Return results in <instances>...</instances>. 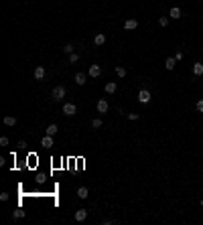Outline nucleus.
Here are the masks:
<instances>
[{
  "mask_svg": "<svg viewBox=\"0 0 203 225\" xmlns=\"http://www.w3.org/2000/svg\"><path fill=\"white\" fill-rule=\"evenodd\" d=\"M4 124H6V126H14V124H16V118L14 116H6L4 118Z\"/></svg>",
  "mask_w": 203,
  "mask_h": 225,
  "instance_id": "obj_18",
  "label": "nucleus"
},
{
  "mask_svg": "<svg viewBox=\"0 0 203 225\" xmlns=\"http://www.w3.org/2000/svg\"><path fill=\"white\" fill-rule=\"evenodd\" d=\"M116 75H118V77H126V69L122 67V65H118V67H116Z\"/></svg>",
  "mask_w": 203,
  "mask_h": 225,
  "instance_id": "obj_19",
  "label": "nucleus"
},
{
  "mask_svg": "<svg viewBox=\"0 0 203 225\" xmlns=\"http://www.w3.org/2000/svg\"><path fill=\"white\" fill-rule=\"evenodd\" d=\"M41 146H45V148H51V146H53V136L45 134V136H43V140H41Z\"/></svg>",
  "mask_w": 203,
  "mask_h": 225,
  "instance_id": "obj_9",
  "label": "nucleus"
},
{
  "mask_svg": "<svg viewBox=\"0 0 203 225\" xmlns=\"http://www.w3.org/2000/svg\"><path fill=\"white\" fill-rule=\"evenodd\" d=\"M104 89H106V93H108V95H112V93H116L118 85H116V81H108V83H106V87H104Z\"/></svg>",
  "mask_w": 203,
  "mask_h": 225,
  "instance_id": "obj_7",
  "label": "nucleus"
},
{
  "mask_svg": "<svg viewBox=\"0 0 203 225\" xmlns=\"http://www.w3.org/2000/svg\"><path fill=\"white\" fill-rule=\"evenodd\" d=\"M193 73L197 75V77H199V75H203V63H195L193 65Z\"/></svg>",
  "mask_w": 203,
  "mask_h": 225,
  "instance_id": "obj_15",
  "label": "nucleus"
},
{
  "mask_svg": "<svg viewBox=\"0 0 203 225\" xmlns=\"http://www.w3.org/2000/svg\"><path fill=\"white\" fill-rule=\"evenodd\" d=\"M92 128H102V120L100 118H93L92 120Z\"/></svg>",
  "mask_w": 203,
  "mask_h": 225,
  "instance_id": "obj_22",
  "label": "nucleus"
},
{
  "mask_svg": "<svg viewBox=\"0 0 203 225\" xmlns=\"http://www.w3.org/2000/svg\"><path fill=\"white\" fill-rule=\"evenodd\" d=\"M195 110H197V112H203V99H199V102L195 103Z\"/></svg>",
  "mask_w": 203,
  "mask_h": 225,
  "instance_id": "obj_25",
  "label": "nucleus"
},
{
  "mask_svg": "<svg viewBox=\"0 0 203 225\" xmlns=\"http://www.w3.org/2000/svg\"><path fill=\"white\" fill-rule=\"evenodd\" d=\"M169 16H171V18H175V20L181 18V8H179V6H173V8L169 10Z\"/></svg>",
  "mask_w": 203,
  "mask_h": 225,
  "instance_id": "obj_11",
  "label": "nucleus"
},
{
  "mask_svg": "<svg viewBox=\"0 0 203 225\" xmlns=\"http://www.w3.org/2000/svg\"><path fill=\"white\" fill-rule=\"evenodd\" d=\"M61 51H63V53H67V55H71V53H73V45H71V43H67Z\"/></svg>",
  "mask_w": 203,
  "mask_h": 225,
  "instance_id": "obj_20",
  "label": "nucleus"
},
{
  "mask_svg": "<svg viewBox=\"0 0 203 225\" xmlns=\"http://www.w3.org/2000/svg\"><path fill=\"white\" fill-rule=\"evenodd\" d=\"M12 217H14V219H23V217H24V211L23 209H16L14 213H12Z\"/></svg>",
  "mask_w": 203,
  "mask_h": 225,
  "instance_id": "obj_21",
  "label": "nucleus"
},
{
  "mask_svg": "<svg viewBox=\"0 0 203 225\" xmlns=\"http://www.w3.org/2000/svg\"><path fill=\"white\" fill-rule=\"evenodd\" d=\"M45 132H47L49 136H55V134L59 132V128H57V124H49V126H47V130H45Z\"/></svg>",
  "mask_w": 203,
  "mask_h": 225,
  "instance_id": "obj_14",
  "label": "nucleus"
},
{
  "mask_svg": "<svg viewBox=\"0 0 203 225\" xmlns=\"http://www.w3.org/2000/svg\"><path fill=\"white\" fill-rule=\"evenodd\" d=\"M126 118H128V120H138L140 116H138V114H126Z\"/></svg>",
  "mask_w": 203,
  "mask_h": 225,
  "instance_id": "obj_27",
  "label": "nucleus"
},
{
  "mask_svg": "<svg viewBox=\"0 0 203 225\" xmlns=\"http://www.w3.org/2000/svg\"><path fill=\"white\" fill-rule=\"evenodd\" d=\"M51 95H53V99H55V102H61V99L65 98V87H63V85H57V87H53Z\"/></svg>",
  "mask_w": 203,
  "mask_h": 225,
  "instance_id": "obj_1",
  "label": "nucleus"
},
{
  "mask_svg": "<svg viewBox=\"0 0 203 225\" xmlns=\"http://www.w3.org/2000/svg\"><path fill=\"white\" fill-rule=\"evenodd\" d=\"M87 195H89V193H87L85 187H79V189H77V197H79V199H87Z\"/></svg>",
  "mask_w": 203,
  "mask_h": 225,
  "instance_id": "obj_16",
  "label": "nucleus"
},
{
  "mask_svg": "<svg viewBox=\"0 0 203 225\" xmlns=\"http://www.w3.org/2000/svg\"><path fill=\"white\" fill-rule=\"evenodd\" d=\"M8 197H10L8 193H2V195H0V201H8Z\"/></svg>",
  "mask_w": 203,
  "mask_h": 225,
  "instance_id": "obj_29",
  "label": "nucleus"
},
{
  "mask_svg": "<svg viewBox=\"0 0 203 225\" xmlns=\"http://www.w3.org/2000/svg\"><path fill=\"white\" fill-rule=\"evenodd\" d=\"M63 114H65V116H75V114H77V106H75V103H65V106H63Z\"/></svg>",
  "mask_w": 203,
  "mask_h": 225,
  "instance_id": "obj_3",
  "label": "nucleus"
},
{
  "mask_svg": "<svg viewBox=\"0 0 203 225\" xmlns=\"http://www.w3.org/2000/svg\"><path fill=\"white\" fill-rule=\"evenodd\" d=\"M35 79H39V81H41V79H45V67H43V65H39V67L35 69Z\"/></svg>",
  "mask_w": 203,
  "mask_h": 225,
  "instance_id": "obj_12",
  "label": "nucleus"
},
{
  "mask_svg": "<svg viewBox=\"0 0 203 225\" xmlns=\"http://www.w3.org/2000/svg\"><path fill=\"white\" fill-rule=\"evenodd\" d=\"M87 75H89V77H93V79L100 77V75H102V67H100V65H89V71H87Z\"/></svg>",
  "mask_w": 203,
  "mask_h": 225,
  "instance_id": "obj_4",
  "label": "nucleus"
},
{
  "mask_svg": "<svg viewBox=\"0 0 203 225\" xmlns=\"http://www.w3.org/2000/svg\"><path fill=\"white\" fill-rule=\"evenodd\" d=\"M159 25L160 26H167V25H169V18H167V16H160V18H159Z\"/></svg>",
  "mask_w": 203,
  "mask_h": 225,
  "instance_id": "obj_24",
  "label": "nucleus"
},
{
  "mask_svg": "<svg viewBox=\"0 0 203 225\" xmlns=\"http://www.w3.org/2000/svg\"><path fill=\"white\" fill-rule=\"evenodd\" d=\"M201 205H203V199H201Z\"/></svg>",
  "mask_w": 203,
  "mask_h": 225,
  "instance_id": "obj_30",
  "label": "nucleus"
},
{
  "mask_svg": "<svg viewBox=\"0 0 203 225\" xmlns=\"http://www.w3.org/2000/svg\"><path fill=\"white\" fill-rule=\"evenodd\" d=\"M150 99H152V95H150L148 89H140V91H138V102L140 103H148Z\"/></svg>",
  "mask_w": 203,
  "mask_h": 225,
  "instance_id": "obj_2",
  "label": "nucleus"
},
{
  "mask_svg": "<svg viewBox=\"0 0 203 225\" xmlns=\"http://www.w3.org/2000/svg\"><path fill=\"white\" fill-rule=\"evenodd\" d=\"M85 73H77V75H75V83H77V85H83V83H85Z\"/></svg>",
  "mask_w": 203,
  "mask_h": 225,
  "instance_id": "obj_17",
  "label": "nucleus"
},
{
  "mask_svg": "<svg viewBox=\"0 0 203 225\" xmlns=\"http://www.w3.org/2000/svg\"><path fill=\"white\" fill-rule=\"evenodd\" d=\"M136 26H138V20H136V18H128V20L124 22V29H126V30H134Z\"/></svg>",
  "mask_w": 203,
  "mask_h": 225,
  "instance_id": "obj_6",
  "label": "nucleus"
},
{
  "mask_svg": "<svg viewBox=\"0 0 203 225\" xmlns=\"http://www.w3.org/2000/svg\"><path fill=\"white\" fill-rule=\"evenodd\" d=\"M175 59H177V61H181V59H183V53H181V51H177V53H175Z\"/></svg>",
  "mask_w": 203,
  "mask_h": 225,
  "instance_id": "obj_28",
  "label": "nucleus"
},
{
  "mask_svg": "<svg viewBox=\"0 0 203 225\" xmlns=\"http://www.w3.org/2000/svg\"><path fill=\"white\" fill-rule=\"evenodd\" d=\"M87 219V211L85 209H77L75 211V221H85Z\"/></svg>",
  "mask_w": 203,
  "mask_h": 225,
  "instance_id": "obj_10",
  "label": "nucleus"
},
{
  "mask_svg": "<svg viewBox=\"0 0 203 225\" xmlns=\"http://www.w3.org/2000/svg\"><path fill=\"white\" fill-rule=\"evenodd\" d=\"M0 146H8V138H6V136L0 138Z\"/></svg>",
  "mask_w": 203,
  "mask_h": 225,
  "instance_id": "obj_26",
  "label": "nucleus"
},
{
  "mask_svg": "<svg viewBox=\"0 0 203 225\" xmlns=\"http://www.w3.org/2000/svg\"><path fill=\"white\" fill-rule=\"evenodd\" d=\"M175 65H177V59H175V57H169L167 61H164V67L169 69V71H173V69H175Z\"/></svg>",
  "mask_w": 203,
  "mask_h": 225,
  "instance_id": "obj_13",
  "label": "nucleus"
},
{
  "mask_svg": "<svg viewBox=\"0 0 203 225\" xmlns=\"http://www.w3.org/2000/svg\"><path fill=\"white\" fill-rule=\"evenodd\" d=\"M77 61H79V55L77 53H71V55H69V63H77Z\"/></svg>",
  "mask_w": 203,
  "mask_h": 225,
  "instance_id": "obj_23",
  "label": "nucleus"
},
{
  "mask_svg": "<svg viewBox=\"0 0 203 225\" xmlns=\"http://www.w3.org/2000/svg\"><path fill=\"white\" fill-rule=\"evenodd\" d=\"M108 110H110L108 102H106V99H100V102H97V112H100V114H106Z\"/></svg>",
  "mask_w": 203,
  "mask_h": 225,
  "instance_id": "obj_8",
  "label": "nucleus"
},
{
  "mask_svg": "<svg viewBox=\"0 0 203 225\" xmlns=\"http://www.w3.org/2000/svg\"><path fill=\"white\" fill-rule=\"evenodd\" d=\"M104 43H106V34H104V33H97V34H93V45L102 47Z\"/></svg>",
  "mask_w": 203,
  "mask_h": 225,
  "instance_id": "obj_5",
  "label": "nucleus"
}]
</instances>
